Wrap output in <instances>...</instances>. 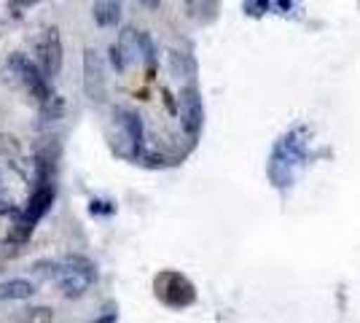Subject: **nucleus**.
Returning a JSON list of instances; mask_svg holds the SVG:
<instances>
[{"mask_svg": "<svg viewBox=\"0 0 360 323\" xmlns=\"http://www.w3.org/2000/svg\"><path fill=\"white\" fill-rule=\"evenodd\" d=\"M6 73L16 81L19 87H25V92L30 94L38 106L49 103L54 94L49 89V78L44 76V70L38 68V62L27 60L25 54H11V60L6 62Z\"/></svg>", "mask_w": 360, "mask_h": 323, "instance_id": "f257e3e1", "label": "nucleus"}, {"mask_svg": "<svg viewBox=\"0 0 360 323\" xmlns=\"http://www.w3.org/2000/svg\"><path fill=\"white\" fill-rule=\"evenodd\" d=\"M137 3H140V6H146V8H150V11H156L162 0H137Z\"/></svg>", "mask_w": 360, "mask_h": 323, "instance_id": "dca6fc26", "label": "nucleus"}, {"mask_svg": "<svg viewBox=\"0 0 360 323\" xmlns=\"http://www.w3.org/2000/svg\"><path fill=\"white\" fill-rule=\"evenodd\" d=\"M167 65H169V70H172V76L175 78H183L186 76V70H188V68H186V60H183V54H180V51H172V49L167 51Z\"/></svg>", "mask_w": 360, "mask_h": 323, "instance_id": "4468645a", "label": "nucleus"}, {"mask_svg": "<svg viewBox=\"0 0 360 323\" xmlns=\"http://www.w3.org/2000/svg\"><path fill=\"white\" fill-rule=\"evenodd\" d=\"M51 321H54V310L46 308V305L19 310V323H51Z\"/></svg>", "mask_w": 360, "mask_h": 323, "instance_id": "9b49d317", "label": "nucleus"}, {"mask_svg": "<svg viewBox=\"0 0 360 323\" xmlns=\"http://www.w3.org/2000/svg\"><path fill=\"white\" fill-rule=\"evenodd\" d=\"M62 116H65V100H62L60 94H54L49 103L41 106V119L44 122H60Z\"/></svg>", "mask_w": 360, "mask_h": 323, "instance_id": "f8f14e48", "label": "nucleus"}, {"mask_svg": "<svg viewBox=\"0 0 360 323\" xmlns=\"http://www.w3.org/2000/svg\"><path fill=\"white\" fill-rule=\"evenodd\" d=\"M135 60H140V32L135 27H124L116 44L110 46V65H113V70L124 73Z\"/></svg>", "mask_w": 360, "mask_h": 323, "instance_id": "39448f33", "label": "nucleus"}, {"mask_svg": "<svg viewBox=\"0 0 360 323\" xmlns=\"http://www.w3.org/2000/svg\"><path fill=\"white\" fill-rule=\"evenodd\" d=\"M202 122H205V110H202V97L194 87L183 89L180 92V127L186 135L196 138L199 129H202Z\"/></svg>", "mask_w": 360, "mask_h": 323, "instance_id": "423d86ee", "label": "nucleus"}, {"mask_svg": "<svg viewBox=\"0 0 360 323\" xmlns=\"http://www.w3.org/2000/svg\"><path fill=\"white\" fill-rule=\"evenodd\" d=\"M35 60L46 78L54 81L62 73V38L57 27L44 30V35L35 41Z\"/></svg>", "mask_w": 360, "mask_h": 323, "instance_id": "20e7f679", "label": "nucleus"}, {"mask_svg": "<svg viewBox=\"0 0 360 323\" xmlns=\"http://www.w3.org/2000/svg\"><path fill=\"white\" fill-rule=\"evenodd\" d=\"M153 54H156V51H153V41H150V35L148 32H140V60L143 62H153Z\"/></svg>", "mask_w": 360, "mask_h": 323, "instance_id": "2eb2a0df", "label": "nucleus"}, {"mask_svg": "<svg viewBox=\"0 0 360 323\" xmlns=\"http://www.w3.org/2000/svg\"><path fill=\"white\" fill-rule=\"evenodd\" d=\"M113 119H116V127H119V138H121V143H124L121 154L137 151V148H140V140H143V124H140V116H137L135 110L116 108V110H113Z\"/></svg>", "mask_w": 360, "mask_h": 323, "instance_id": "0eeeda50", "label": "nucleus"}, {"mask_svg": "<svg viewBox=\"0 0 360 323\" xmlns=\"http://www.w3.org/2000/svg\"><path fill=\"white\" fill-rule=\"evenodd\" d=\"M84 92L91 103H103L108 92L105 60L94 46L84 49Z\"/></svg>", "mask_w": 360, "mask_h": 323, "instance_id": "7ed1b4c3", "label": "nucleus"}, {"mask_svg": "<svg viewBox=\"0 0 360 323\" xmlns=\"http://www.w3.org/2000/svg\"><path fill=\"white\" fill-rule=\"evenodd\" d=\"M35 293V283L27 277H8L0 283V299L3 302H25Z\"/></svg>", "mask_w": 360, "mask_h": 323, "instance_id": "6e6552de", "label": "nucleus"}, {"mask_svg": "<svg viewBox=\"0 0 360 323\" xmlns=\"http://www.w3.org/2000/svg\"><path fill=\"white\" fill-rule=\"evenodd\" d=\"M121 19V0H97L94 3V22L100 27H113Z\"/></svg>", "mask_w": 360, "mask_h": 323, "instance_id": "1a4fd4ad", "label": "nucleus"}, {"mask_svg": "<svg viewBox=\"0 0 360 323\" xmlns=\"http://www.w3.org/2000/svg\"><path fill=\"white\" fill-rule=\"evenodd\" d=\"M94 280H97L94 264L86 262V259H81V256H70V259L62 262V270L54 283L60 286V291L65 299H81V296L89 293Z\"/></svg>", "mask_w": 360, "mask_h": 323, "instance_id": "f03ea898", "label": "nucleus"}, {"mask_svg": "<svg viewBox=\"0 0 360 323\" xmlns=\"http://www.w3.org/2000/svg\"><path fill=\"white\" fill-rule=\"evenodd\" d=\"M22 151V146H19V140L14 135H6V132H0V159H8V156H16Z\"/></svg>", "mask_w": 360, "mask_h": 323, "instance_id": "ddd939ff", "label": "nucleus"}, {"mask_svg": "<svg viewBox=\"0 0 360 323\" xmlns=\"http://www.w3.org/2000/svg\"><path fill=\"white\" fill-rule=\"evenodd\" d=\"M54 202V186H38L35 194L30 197V208H27V221H38L41 215L49 210V205Z\"/></svg>", "mask_w": 360, "mask_h": 323, "instance_id": "9d476101", "label": "nucleus"}]
</instances>
